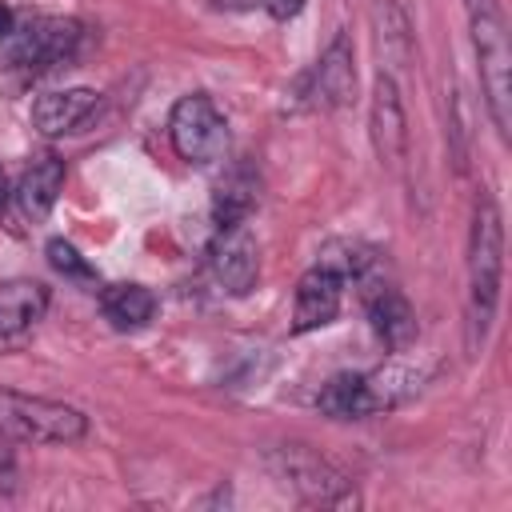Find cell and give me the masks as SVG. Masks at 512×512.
<instances>
[{
    "mask_svg": "<svg viewBox=\"0 0 512 512\" xmlns=\"http://www.w3.org/2000/svg\"><path fill=\"white\" fill-rule=\"evenodd\" d=\"M220 4H228V8H248V4H260V0H220Z\"/></svg>",
    "mask_w": 512,
    "mask_h": 512,
    "instance_id": "cell-22",
    "label": "cell"
},
{
    "mask_svg": "<svg viewBox=\"0 0 512 512\" xmlns=\"http://www.w3.org/2000/svg\"><path fill=\"white\" fill-rule=\"evenodd\" d=\"M256 200H260V192H256V176L244 172V168L228 172V176L216 184V192H212V220H216V228L244 224V220L252 216Z\"/></svg>",
    "mask_w": 512,
    "mask_h": 512,
    "instance_id": "cell-18",
    "label": "cell"
},
{
    "mask_svg": "<svg viewBox=\"0 0 512 512\" xmlns=\"http://www.w3.org/2000/svg\"><path fill=\"white\" fill-rule=\"evenodd\" d=\"M60 188H64V160H60L56 152L36 156V160L24 168V176L16 180V188H12V204H16L20 220L40 224V220L52 212Z\"/></svg>",
    "mask_w": 512,
    "mask_h": 512,
    "instance_id": "cell-12",
    "label": "cell"
},
{
    "mask_svg": "<svg viewBox=\"0 0 512 512\" xmlns=\"http://www.w3.org/2000/svg\"><path fill=\"white\" fill-rule=\"evenodd\" d=\"M208 268L216 276V284L228 292V296H244L252 292L256 276H260V244L244 224H228V228H216V240L208 244Z\"/></svg>",
    "mask_w": 512,
    "mask_h": 512,
    "instance_id": "cell-9",
    "label": "cell"
},
{
    "mask_svg": "<svg viewBox=\"0 0 512 512\" xmlns=\"http://www.w3.org/2000/svg\"><path fill=\"white\" fill-rule=\"evenodd\" d=\"M340 300H344V272L328 260L312 264L300 280H296V300H292V336L328 328L340 316Z\"/></svg>",
    "mask_w": 512,
    "mask_h": 512,
    "instance_id": "cell-10",
    "label": "cell"
},
{
    "mask_svg": "<svg viewBox=\"0 0 512 512\" xmlns=\"http://www.w3.org/2000/svg\"><path fill=\"white\" fill-rule=\"evenodd\" d=\"M84 40V24L72 16H32L4 36V56L24 72H52L76 60Z\"/></svg>",
    "mask_w": 512,
    "mask_h": 512,
    "instance_id": "cell-6",
    "label": "cell"
},
{
    "mask_svg": "<svg viewBox=\"0 0 512 512\" xmlns=\"http://www.w3.org/2000/svg\"><path fill=\"white\" fill-rule=\"evenodd\" d=\"M44 252H48V264H52L64 280H72V284H88V288L100 280V276H96V268L76 252V244H68V240H60V236H56V240H48V248H44Z\"/></svg>",
    "mask_w": 512,
    "mask_h": 512,
    "instance_id": "cell-19",
    "label": "cell"
},
{
    "mask_svg": "<svg viewBox=\"0 0 512 512\" xmlns=\"http://www.w3.org/2000/svg\"><path fill=\"white\" fill-rule=\"evenodd\" d=\"M500 276H504V220L500 204L488 188L472 200L468 224V344L484 348L488 328L500 304Z\"/></svg>",
    "mask_w": 512,
    "mask_h": 512,
    "instance_id": "cell-1",
    "label": "cell"
},
{
    "mask_svg": "<svg viewBox=\"0 0 512 512\" xmlns=\"http://www.w3.org/2000/svg\"><path fill=\"white\" fill-rule=\"evenodd\" d=\"M260 4H264V12L272 20H292V16H300L308 8V0H260Z\"/></svg>",
    "mask_w": 512,
    "mask_h": 512,
    "instance_id": "cell-20",
    "label": "cell"
},
{
    "mask_svg": "<svg viewBox=\"0 0 512 512\" xmlns=\"http://www.w3.org/2000/svg\"><path fill=\"white\" fill-rule=\"evenodd\" d=\"M372 28L384 60L380 72H392L412 60V28H408V16L396 8V0H372Z\"/></svg>",
    "mask_w": 512,
    "mask_h": 512,
    "instance_id": "cell-17",
    "label": "cell"
},
{
    "mask_svg": "<svg viewBox=\"0 0 512 512\" xmlns=\"http://www.w3.org/2000/svg\"><path fill=\"white\" fill-rule=\"evenodd\" d=\"M468 36L480 68V88L488 116L500 136H508L512 124V48H508V24L500 12V0H464Z\"/></svg>",
    "mask_w": 512,
    "mask_h": 512,
    "instance_id": "cell-2",
    "label": "cell"
},
{
    "mask_svg": "<svg viewBox=\"0 0 512 512\" xmlns=\"http://www.w3.org/2000/svg\"><path fill=\"white\" fill-rule=\"evenodd\" d=\"M12 28H16V12H12L8 4H0V40H4Z\"/></svg>",
    "mask_w": 512,
    "mask_h": 512,
    "instance_id": "cell-21",
    "label": "cell"
},
{
    "mask_svg": "<svg viewBox=\"0 0 512 512\" xmlns=\"http://www.w3.org/2000/svg\"><path fill=\"white\" fill-rule=\"evenodd\" d=\"M360 304H364V316L376 332V340L388 348V352H404L412 340H416V312L408 304V296L384 276L380 260H372L360 276Z\"/></svg>",
    "mask_w": 512,
    "mask_h": 512,
    "instance_id": "cell-7",
    "label": "cell"
},
{
    "mask_svg": "<svg viewBox=\"0 0 512 512\" xmlns=\"http://www.w3.org/2000/svg\"><path fill=\"white\" fill-rule=\"evenodd\" d=\"M88 436V416L64 400L0 388V440L8 444H76Z\"/></svg>",
    "mask_w": 512,
    "mask_h": 512,
    "instance_id": "cell-3",
    "label": "cell"
},
{
    "mask_svg": "<svg viewBox=\"0 0 512 512\" xmlns=\"http://www.w3.org/2000/svg\"><path fill=\"white\" fill-rule=\"evenodd\" d=\"M228 120L208 92H188L168 112V144L184 164L208 168L228 156Z\"/></svg>",
    "mask_w": 512,
    "mask_h": 512,
    "instance_id": "cell-4",
    "label": "cell"
},
{
    "mask_svg": "<svg viewBox=\"0 0 512 512\" xmlns=\"http://www.w3.org/2000/svg\"><path fill=\"white\" fill-rule=\"evenodd\" d=\"M312 104L320 108H344L356 96V48L348 32H336L332 44L320 52L316 68L304 76Z\"/></svg>",
    "mask_w": 512,
    "mask_h": 512,
    "instance_id": "cell-11",
    "label": "cell"
},
{
    "mask_svg": "<svg viewBox=\"0 0 512 512\" xmlns=\"http://www.w3.org/2000/svg\"><path fill=\"white\" fill-rule=\"evenodd\" d=\"M368 136H372L376 160H380L388 172H400V168H404V156H408V120H404L400 84H396L392 72H376V80H372Z\"/></svg>",
    "mask_w": 512,
    "mask_h": 512,
    "instance_id": "cell-8",
    "label": "cell"
},
{
    "mask_svg": "<svg viewBox=\"0 0 512 512\" xmlns=\"http://www.w3.org/2000/svg\"><path fill=\"white\" fill-rule=\"evenodd\" d=\"M100 312L116 332H136L156 316V296L144 284H108L100 292Z\"/></svg>",
    "mask_w": 512,
    "mask_h": 512,
    "instance_id": "cell-16",
    "label": "cell"
},
{
    "mask_svg": "<svg viewBox=\"0 0 512 512\" xmlns=\"http://www.w3.org/2000/svg\"><path fill=\"white\" fill-rule=\"evenodd\" d=\"M48 312V288L40 280H4L0 284V340L24 336Z\"/></svg>",
    "mask_w": 512,
    "mask_h": 512,
    "instance_id": "cell-15",
    "label": "cell"
},
{
    "mask_svg": "<svg viewBox=\"0 0 512 512\" xmlns=\"http://www.w3.org/2000/svg\"><path fill=\"white\" fill-rule=\"evenodd\" d=\"M268 468L272 476L292 488L304 504H320V508H344V504H356V488L352 480L328 464L320 452H312L308 444H280L268 452Z\"/></svg>",
    "mask_w": 512,
    "mask_h": 512,
    "instance_id": "cell-5",
    "label": "cell"
},
{
    "mask_svg": "<svg viewBox=\"0 0 512 512\" xmlns=\"http://www.w3.org/2000/svg\"><path fill=\"white\" fill-rule=\"evenodd\" d=\"M316 408L324 416H332V420H360V416L380 412V400H376V388H372L368 372H336L320 388Z\"/></svg>",
    "mask_w": 512,
    "mask_h": 512,
    "instance_id": "cell-14",
    "label": "cell"
},
{
    "mask_svg": "<svg viewBox=\"0 0 512 512\" xmlns=\"http://www.w3.org/2000/svg\"><path fill=\"white\" fill-rule=\"evenodd\" d=\"M100 96L92 88H60V92H44L36 96L32 104V128L40 136H64V132H76L92 112H96Z\"/></svg>",
    "mask_w": 512,
    "mask_h": 512,
    "instance_id": "cell-13",
    "label": "cell"
},
{
    "mask_svg": "<svg viewBox=\"0 0 512 512\" xmlns=\"http://www.w3.org/2000/svg\"><path fill=\"white\" fill-rule=\"evenodd\" d=\"M4 188H8V180H4V168H0V196H4Z\"/></svg>",
    "mask_w": 512,
    "mask_h": 512,
    "instance_id": "cell-23",
    "label": "cell"
}]
</instances>
